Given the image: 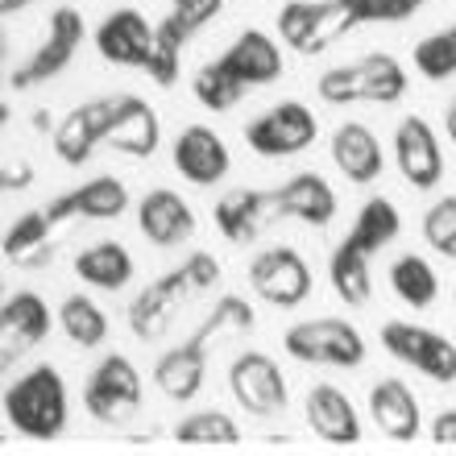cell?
Instances as JSON below:
<instances>
[{
  "mask_svg": "<svg viewBox=\"0 0 456 456\" xmlns=\"http://www.w3.org/2000/svg\"><path fill=\"white\" fill-rule=\"evenodd\" d=\"M249 287L270 307H299L312 295V265L303 262L299 249L274 245V249H262L249 262Z\"/></svg>",
  "mask_w": 456,
  "mask_h": 456,
  "instance_id": "7c38bea8",
  "label": "cell"
},
{
  "mask_svg": "<svg viewBox=\"0 0 456 456\" xmlns=\"http://www.w3.org/2000/svg\"><path fill=\"white\" fill-rule=\"evenodd\" d=\"M249 328H253L249 303L240 299V295H220L204 324L195 328L179 348H170V353L158 357V365H154L158 390L170 403H191L204 390V378H208V345L216 337H228V332H249Z\"/></svg>",
  "mask_w": 456,
  "mask_h": 456,
  "instance_id": "6da1fadb",
  "label": "cell"
},
{
  "mask_svg": "<svg viewBox=\"0 0 456 456\" xmlns=\"http://www.w3.org/2000/svg\"><path fill=\"white\" fill-rule=\"evenodd\" d=\"M84 34H87V25H84V12L79 9L62 4V9L50 12L46 37L37 42V50L21 62V67H12L9 71L12 92H29V87L46 84V79H54V75L67 71L71 59H75V50L84 46Z\"/></svg>",
  "mask_w": 456,
  "mask_h": 456,
  "instance_id": "52a82bcc",
  "label": "cell"
},
{
  "mask_svg": "<svg viewBox=\"0 0 456 456\" xmlns=\"http://www.w3.org/2000/svg\"><path fill=\"white\" fill-rule=\"evenodd\" d=\"M137 228H142V237L150 240V245H158V249H175V245H183V240H191L195 212L179 191L154 187V191H145L142 204H137Z\"/></svg>",
  "mask_w": 456,
  "mask_h": 456,
  "instance_id": "ac0fdd59",
  "label": "cell"
},
{
  "mask_svg": "<svg viewBox=\"0 0 456 456\" xmlns=\"http://www.w3.org/2000/svg\"><path fill=\"white\" fill-rule=\"evenodd\" d=\"M423 240L432 245L436 253H444L456 262V195H444V200H436L428 208V216H423Z\"/></svg>",
  "mask_w": 456,
  "mask_h": 456,
  "instance_id": "8d00e7d4",
  "label": "cell"
},
{
  "mask_svg": "<svg viewBox=\"0 0 456 456\" xmlns=\"http://www.w3.org/2000/svg\"><path fill=\"white\" fill-rule=\"evenodd\" d=\"M361 25H382V0H287L278 9V34L299 54H320Z\"/></svg>",
  "mask_w": 456,
  "mask_h": 456,
  "instance_id": "3957f363",
  "label": "cell"
},
{
  "mask_svg": "<svg viewBox=\"0 0 456 456\" xmlns=\"http://www.w3.org/2000/svg\"><path fill=\"white\" fill-rule=\"evenodd\" d=\"M315 137H320V120L299 100H282L274 109H265L245 129L249 150H257L262 158H295L303 150H312Z\"/></svg>",
  "mask_w": 456,
  "mask_h": 456,
  "instance_id": "30bf717a",
  "label": "cell"
},
{
  "mask_svg": "<svg viewBox=\"0 0 456 456\" xmlns=\"http://www.w3.org/2000/svg\"><path fill=\"white\" fill-rule=\"evenodd\" d=\"M282 348L303 365H332V370H357L365 361V337L348 320H332V315L290 324Z\"/></svg>",
  "mask_w": 456,
  "mask_h": 456,
  "instance_id": "8992f818",
  "label": "cell"
},
{
  "mask_svg": "<svg viewBox=\"0 0 456 456\" xmlns=\"http://www.w3.org/2000/svg\"><path fill=\"white\" fill-rule=\"evenodd\" d=\"M96 145H100V137H96V129H92V120H87L84 104L59 120V129H54V154H59L67 167H84L87 158L96 154Z\"/></svg>",
  "mask_w": 456,
  "mask_h": 456,
  "instance_id": "836d02e7",
  "label": "cell"
},
{
  "mask_svg": "<svg viewBox=\"0 0 456 456\" xmlns=\"http://www.w3.org/2000/svg\"><path fill=\"white\" fill-rule=\"evenodd\" d=\"M324 104H398L407 96V71L395 54H361L353 62H340L332 71L320 75L315 84Z\"/></svg>",
  "mask_w": 456,
  "mask_h": 456,
  "instance_id": "5b68a950",
  "label": "cell"
},
{
  "mask_svg": "<svg viewBox=\"0 0 456 456\" xmlns=\"http://www.w3.org/2000/svg\"><path fill=\"white\" fill-rule=\"evenodd\" d=\"M220 9H224V0H170V12L158 21V54H154V67H150V79H154L158 87H170L179 79L183 46H187Z\"/></svg>",
  "mask_w": 456,
  "mask_h": 456,
  "instance_id": "4fadbf2b",
  "label": "cell"
},
{
  "mask_svg": "<svg viewBox=\"0 0 456 456\" xmlns=\"http://www.w3.org/2000/svg\"><path fill=\"white\" fill-rule=\"evenodd\" d=\"M84 407L92 419L100 423H125L142 407V373L129 357L109 353L96 370L87 373L84 386Z\"/></svg>",
  "mask_w": 456,
  "mask_h": 456,
  "instance_id": "ba28073f",
  "label": "cell"
},
{
  "mask_svg": "<svg viewBox=\"0 0 456 456\" xmlns=\"http://www.w3.org/2000/svg\"><path fill=\"white\" fill-rule=\"evenodd\" d=\"M398 228H403V216H398L395 200L373 195V200L361 204L357 220H353V228H348V240L361 245L365 253H378V249H386V245L398 237Z\"/></svg>",
  "mask_w": 456,
  "mask_h": 456,
  "instance_id": "f546056e",
  "label": "cell"
},
{
  "mask_svg": "<svg viewBox=\"0 0 456 456\" xmlns=\"http://www.w3.org/2000/svg\"><path fill=\"white\" fill-rule=\"evenodd\" d=\"M175 440L179 444H240V428L232 415H224V411H195V415H187V419L175 423Z\"/></svg>",
  "mask_w": 456,
  "mask_h": 456,
  "instance_id": "d6a6232c",
  "label": "cell"
},
{
  "mask_svg": "<svg viewBox=\"0 0 456 456\" xmlns=\"http://www.w3.org/2000/svg\"><path fill=\"white\" fill-rule=\"evenodd\" d=\"M428 0H382V25H395V21H407L411 12H419Z\"/></svg>",
  "mask_w": 456,
  "mask_h": 456,
  "instance_id": "f35d334b",
  "label": "cell"
},
{
  "mask_svg": "<svg viewBox=\"0 0 456 456\" xmlns=\"http://www.w3.org/2000/svg\"><path fill=\"white\" fill-rule=\"evenodd\" d=\"M54 220H50L46 208H37V212H21V216L12 220V228L4 232V257L12 265H42L54 257Z\"/></svg>",
  "mask_w": 456,
  "mask_h": 456,
  "instance_id": "4316f807",
  "label": "cell"
},
{
  "mask_svg": "<svg viewBox=\"0 0 456 456\" xmlns=\"http://www.w3.org/2000/svg\"><path fill=\"white\" fill-rule=\"evenodd\" d=\"M274 204H278V216H290V220L312 224V228L332 224V216H337V191H332L328 179L315 175V170H299V175H290L287 183H278Z\"/></svg>",
  "mask_w": 456,
  "mask_h": 456,
  "instance_id": "44dd1931",
  "label": "cell"
},
{
  "mask_svg": "<svg viewBox=\"0 0 456 456\" xmlns=\"http://www.w3.org/2000/svg\"><path fill=\"white\" fill-rule=\"evenodd\" d=\"M395 167L398 175L419 187V191H432L436 183L444 179V150H440V137L423 117H403L395 129Z\"/></svg>",
  "mask_w": 456,
  "mask_h": 456,
  "instance_id": "2e32d148",
  "label": "cell"
},
{
  "mask_svg": "<svg viewBox=\"0 0 456 456\" xmlns=\"http://www.w3.org/2000/svg\"><path fill=\"white\" fill-rule=\"evenodd\" d=\"M54 320H59V315L50 312L46 299L34 295V290L9 295L4 307H0V365L9 370L17 357H25L34 345H42V340L50 337Z\"/></svg>",
  "mask_w": 456,
  "mask_h": 456,
  "instance_id": "9a60e30c",
  "label": "cell"
},
{
  "mask_svg": "<svg viewBox=\"0 0 456 456\" xmlns=\"http://www.w3.org/2000/svg\"><path fill=\"white\" fill-rule=\"evenodd\" d=\"M274 216H278L274 191H253V187H237V191L220 195L216 208H212V220L232 245H249Z\"/></svg>",
  "mask_w": 456,
  "mask_h": 456,
  "instance_id": "7402d4cb",
  "label": "cell"
},
{
  "mask_svg": "<svg viewBox=\"0 0 456 456\" xmlns=\"http://www.w3.org/2000/svg\"><path fill=\"white\" fill-rule=\"evenodd\" d=\"M390 287L407 307H432L436 295H440V278H436L432 262L419 257V253H403L395 265H390Z\"/></svg>",
  "mask_w": 456,
  "mask_h": 456,
  "instance_id": "1f68e13d",
  "label": "cell"
},
{
  "mask_svg": "<svg viewBox=\"0 0 456 456\" xmlns=\"http://www.w3.org/2000/svg\"><path fill=\"white\" fill-rule=\"evenodd\" d=\"M4 191H25L29 183H34V167L25 162V158H4Z\"/></svg>",
  "mask_w": 456,
  "mask_h": 456,
  "instance_id": "74e56055",
  "label": "cell"
},
{
  "mask_svg": "<svg viewBox=\"0 0 456 456\" xmlns=\"http://www.w3.org/2000/svg\"><path fill=\"white\" fill-rule=\"evenodd\" d=\"M216 282H220V262L216 257L204 253V249L187 253L175 270L158 274L154 282L129 303V332L137 340H158L170 328V320H175V312H179L183 303L208 295Z\"/></svg>",
  "mask_w": 456,
  "mask_h": 456,
  "instance_id": "7a4b0ae2",
  "label": "cell"
},
{
  "mask_svg": "<svg viewBox=\"0 0 456 456\" xmlns=\"http://www.w3.org/2000/svg\"><path fill=\"white\" fill-rule=\"evenodd\" d=\"M332 162L348 183H373L386 167V150L361 120H345L332 133Z\"/></svg>",
  "mask_w": 456,
  "mask_h": 456,
  "instance_id": "484cf974",
  "label": "cell"
},
{
  "mask_svg": "<svg viewBox=\"0 0 456 456\" xmlns=\"http://www.w3.org/2000/svg\"><path fill=\"white\" fill-rule=\"evenodd\" d=\"M432 440L436 444H456V407H448V411H440L432 419Z\"/></svg>",
  "mask_w": 456,
  "mask_h": 456,
  "instance_id": "ab89813d",
  "label": "cell"
},
{
  "mask_svg": "<svg viewBox=\"0 0 456 456\" xmlns=\"http://www.w3.org/2000/svg\"><path fill=\"white\" fill-rule=\"evenodd\" d=\"M452 303H456V295H452Z\"/></svg>",
  "mask_w": 456,
  "mask_h": 456,
  "instance_id": "b9f144b4",
  "label": "cell"
},
{
  "mask_svg": "<svg viewBox=\"0 0 456 456\" xmlns=\"http://www.w3.org/2000/svg\"><path fill=\"white\" fill-rule=\"evenodd\" d=\"M220 71H228L237 84L245 87H262L274 84L282 75V50L265 29H245V34L232 37V46L220 54Z\"/></svg>",
  "mask_w": 456,
  "mask_h": 456,
  "instance_id": "ffe728a7",
  "label": "cell"
},
{
  "mask_svg": "<svg viewBox=\"0 0 456 456\" xmlns=\"http://www.w3.org/2000/svg\"><path fill=\"white\" fill-rule=\"evenodd\" d=\"M415 67H419V75L436 79V84L448 79V75H456V25H448L440 34L419 37V46H415Z\"/></svg>",
  "mask_w": 456,
  "mask_h": 456,
  "instance_id": "d590c367",
  "label": "cell"
},
{
  "mask_svg": "<svg viewBox=\"0 0 456 456\" xmlns=\"http://www.w3.org/2000/svg\"><path fill=\"white\" fill-rule=\"evenodd\" d=\"M303 415H307V428L324 444H357L361 440V415L348 403L345 390H337V386H328V382L312 386L307 403H303Z\"/></svg>",
  "mask_w": 456,
  "mask_h": 456,
  "instance_id": "603a6c76",
  "label": "cell"
},
{
  "mask_svg": "<svg viewBox=\"0 0 456 456\" xmlns=\"http://www.w3.org/2000/svg\"><path fill=\"white\" fill-rule=\"evenodd\" d=\"M59 328L67 332V340L79 348H100L109 340V315L96 299L87 295H67L59 307Z\"/></svg>",
  "mask_w": 456,
  "mask_h": 456,
  "instance_id": "4dcf8cb0",
  "label": "cell"
},
{
  "mask_svg": "<svg viewBox=\"0 0 456 456\" xmlns=\"http://www.w3.org/2000/svg\"><path fill=\"white\" fill-rule=\"evenodd\" d=\"M4 419L25 440H59L67 432V382L54 365H34L4 390Z\"/></svg>",
  "mask_w": 456,
  "mask_h": 456,
  "instance_id": "277c9868",
  "label": "cell"
},
{
  "mask_svg": "<svg viewBox=\"0 0 456 456\" xmlns=\"http://www.w3.org/2000/svg\"><path fill=\"white\" fill-rule=\"evenodd\" d=\"M191 92L208 112H228V109H237L240 96H245L249 87L237 84L228 71H220V62H204L191 79Z\"/></svg>",
  "mask_w": 456,
  "mask_h": 456,
  "instance_id": "e575fe53",
  "label": "cell"
},
{
  "mask_svg": "<svg viewBox=\"0 0 456 456\" xmlns=\"http://www.w3.org/2000/svg\"><path fill=\"white\" fill-rule=\"evenodd\" d=\"M75 274L96 290H120L133 278V253L120 240H96V245L79 249Z\"/></svg>",
  "mask_w": 456,
  "mask_h": 456,
  "instance_id": "f1b7e54d",
  "label": "cell"
},
{
  "mask_svg": "<svg viewBox=\"0 0 456 456\" xmlns=\"http://www.w3.org/2000/svg\"><path fill=\"white\" fill-rule=\"evenodd\" d=\"M170 162L187 183L195 187H212L228 175L232 158H228V145L220 133H212L208 125H191L175 137V150H170Z\"/></svg>",
  "mask_w": 456,
  "mask_h": 456,
  "instance_id": "d6986e66",
  "label": "cell"
},
{
  "mask_svg": "<svg viewBox=\"0 0 456 456\" xmlns=\"http://www.w3.org/2000/svg\"><path fill=\"white\" fill-rule=\"evenodd\" d=\"M370 257L361 245L353 240H340L332 257H328V278H332V290H337V299L348 303V307H365L373 295V274H370Z\"/></svg>",
  "mask_w": 456,
  "mask_h": 456,
  "instance_id": "83f0119b",
  "label": "cell"
},
{
  "mask_svg": "<svg viewBox=\"0 0 456 456\" xmlns=\"http://www.w3.org/2000/svg\"><path fill=\"white\" fill-rule=\"evenodd\" d=\"M228 390L237 398V407L245 415H278V411H287V378L278 370L274 357H265L257 348H245L232 357L228 365Z\"/></svg>",
  "mask_w": 456,
  "mask_h": 456,
  "instance_id": "8fae6325",
  "label": "cell"
},
{
  "mask_svg": "<svg viewBox=\"0 0 456 456\" xmlns=\"http://www.w3.org/2000/svg\"><path fill=\"white\" fill-rule=\"evenodd\" d=\"M96 50L100 59L112 62V67L150 71L158 54V25H150L145 12L137 9H112L96 29Z\"/></svg>",
  "mask_w": 456,
  "mask_h": 456,
  "instance_id": "5bb4252c",
  "label": "cell"
},
{
  "mask_svg": "<svg viewBox=\"0 0 456 456\" xmlns=\"http://www.w3.org/2000/svg\"><path fill=\"white\" fill-rule=\"evenodd\" d=\"M444 129H448V137H452V145H456V96L448 100V109H444Z\"/></svg>",
  "mask_w": 456,
  "mask_h": 456,
  "instance_id": "60d3db41",
  "label": "cell"
},
{
  "mask_svg": "<svg viewBox=\"0 0 456 456\" xmlns=\"http://www.w3.org/2000/svg\"><path fill=\"white\" fill-rule=\"evenodd\" d=\"M125 208H129V187L112 175H100V179H87L75 191L50 200L46 212L54 224H67V220H117L125 216Z\"/></svg>",
  "mask_w": 456,
  "mask_h": 456,
  "instance_id": "e0dca14e",
  "label": "cell"
},
{
  "mask_svg": "<svg viewBox=\"0 0 456 456\" xmlns=\"http://www.w3.org/2000/svg\"><path fill=\"white\" fill-rule=\"evenodd\" d=\"M104 142L112 150L129 158H154L158 142H162V125H158V112L145 104L142 96H117V112H112V129Z\"/></svg>",
  "mask_w": 456,
  "mask_h": 456,
  "instance_id": "d4e9b609",
  "label": "cell"
},
{
  "mask_svg": "<svg viewBox=\"0 0 456 456\" xmlns=\"http://www.w3.org/2000/svg\"><path fill=\"white\" fill-rule=\"evenodd\" d=\"M382 348L432 382H456V345L444 332H432V328L411 324V320H390V324H382Z\"/></svg>",
  "mask_w": 456,
  "mask_h": 456,
  "instance_id": "9c48e42d",
  "label": "cell"
},
{
  "mask_svg": "<svg viewBox=\"0 0 456 456\" xmlns=\"http://www.w3.org/2000/svg\"><path fill=\"white\" fill-rule=\"evenodd\" d=\"M370 415L378 423V432L390 436V440H415L423 432V415H419V398L407 382L398 378H382V382L370 390Z\"/></svg>",
  "mask_w": 456,
  "mask_h": 456,
  "instance_id": "cb8c5ba5",
  "label": "cell"
}]
</instances>
